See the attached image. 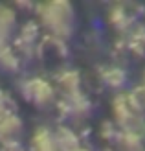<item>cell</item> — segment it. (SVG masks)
Listing matches in <instances>:
<instances>
[{
  "label": "cell",
  "mask_w": 145,
  "mask_h": 151,
  "mask_svg": "<svg viewBox=\"0 0 145 151\" xmlns=\"http://www.w3.org/2000/svg\"><path fill=\"white\" fill-rule=\"evenodd\" d=\"M39 17L42 20V24L46 26L50 32L53 33L55 39L66 37L72 32L74 24V9L70 4L66 2H50L39 6Z\"/></svg>",
  "instance_id": "1"
},
{
  "label": "cell",
  "mask_w": 145,
  "mask_h": 151,
  "mask_svg": "<svg viewBox=\"0 0 145 151\" xmlns=\"http://www.w3.org/2000/svg\"><path fill=\"white\" fill-rule=\"evenodd\" d=\"M112 112L116 122L123 127V133H136L140 134V127L143 125L141 118L138 116V109L129 101L127 96H118L112 101Z\"/></svg>",
  "instance_id": "2"
},
{
  "label": "cell",
  "mask_w": 145,
  "mask_h": 151,
  "mask_svg": "<svg viewBox=\"0 0 145 151\" xmlns=\"http://www.w3.org/2000/svg\"><path fill=\"white\" fill-rule=\"evenodd\" d=\"M22 94L26 100L33 101L35 105H48L53 100V87L44 79H28L22 85Z\"/></svg>",
  "instance_id": "3"
},
{
  "label": "cell",
  "mask_w": 145,
  "mask_h": 151,
  "mask_svg": "<svg viewBox=\"0 0 145 151\" xmlns=\"http://www.w3.org/2000/svg\"><path fill=\"white\" fill-rule=\"evenodd\" d=\"M22 133V122L15 114H6L0 118V140L7 146H15Z\"/></svg>",
  "instance_id": "4"
},
{
  "label": "cell",
  "mask_w": 145,
  "mask_h": 151,
  "mask_svg": "<svg viewBox=\"0 0 145 151\" xmlns=\"http://www.w3.org/2000/svg\"><path fill=\"white\" fill-rule=\"evenodd\" d=\"M31 151H59L57 144H55V137H53V131L46 129V127L37 129L33 138H31Z\"/></svg>",
  "instance_id": "5"
},
{
  "label": "cell",
  "mask_w": 145,
  "mask_h": 151,
  "mask_svg": "<svg viewBox=\"0 0 145 151\" xmlns=\"http://www.w3.org/2000/svg\"><path fill=\"white\" fill-rule=\"evenodd\" d=\"M53 137H55V144L59 151H79V140L77 137L66 127H59V129L53 131Z\"/></svg>",
  "instance_id": "6"
},
{
  "label": "cell",
  "mask_w": 145,
  "mask_h": 151,
  "mask_svg": "<svg viewBox=\"0 0 145 151\" xmlns=\"http://www.w3.org/2000/svg\"><path fill=\"white\" fill-rule=\"evenodd\" d=\"M0 68L9 70V72L19 68V59L6 42H0Z\"/></svg>",
  "instance_id": "7"
},
{
  "label": "cell",
  "mask_w": 145,
  "mask_h": 151,
  "mask_svg": "<svg viewBox=\"0 0 145 151\" xmlns=\"http://www.w3.org/2000/svg\"><path fill=\"white\" fill-rule=\"evenodd\" d=\"M15 26V17L7 7L0 6V42H6V39L11 33V28Z\"/></svg>",
  "instance_id": "8"
},
{
  "label": "cell",
  "mask_w": 145,
  "mask_h": 151,
  "mask_svg": "<svg viewBox=\"0 0 145 151\" xmlns=\"http://www.w3.org/2000/svg\"><path fill=\"white\" fill-rule=\"evenodd\" d=\"M59 85L63 87L68 94H75L79 92V76L77 72H64L63 76L59 78Z\"/></svg>",
  "instance_id": "9"
},
{
  "label": "cell",
  "mask_w": 145,
  "mask_h": 151,
  "mask_svg": "<svg viewBox=\"0 0 145 151\" xmlns=\"http://www.w3.org/2000/svg\"><path fill=\"white\" fill-rule=\"evenodd\" d=\"M110 22H112V26L114 28H118L119 32H125V29L132 24V20H131V15H129L127 11H123V9H114L112 13H110Z\"/></svg>",
  "instance_id": "10"
},
{
  "label": "cell",
  "mask_w": 145,
  "mask_h": 151,
  "mask_svg": "<svg viewBox=\"0 0 145 151\" xmlns=\"http://www.w3.org/2000/svg\"><path fill=\"white\" fill-rule=\"evenodd\" d=\"M103 79L109 83L110 87L119 88V87L125 83V72L119 70V68H110V70H106V72L103 74Z\"/></svg>",
  "instance_id": "11"
},
{
  "label": "cell",
  "mask_w": 145,
  "mask_h": 151,
  "mask_svg": "<svg viewBox=\"0 0 145 151\" xmlns=\"http://www.w3.org/2000/svg\"><path fill=\"white\" fill-rule=\"evenodd\" d=\"M6 114H9V111H7V107H6V98H4V94L0 92V118H4Z\"/></svg>",
  "instance_id": "12"
}]
</instances>
